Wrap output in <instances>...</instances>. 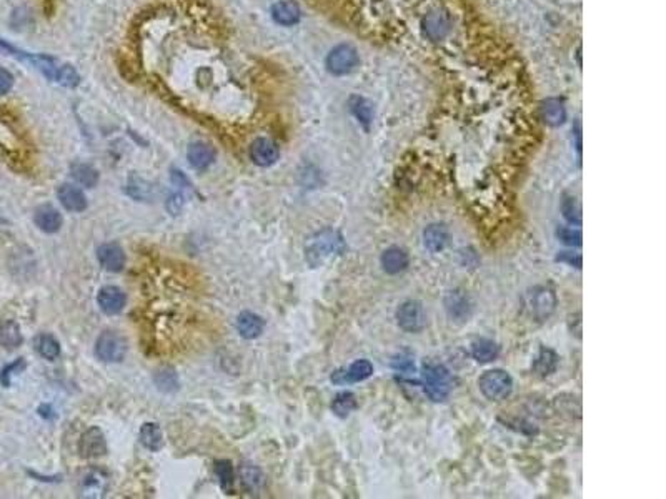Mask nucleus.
<instances>
[{
    "instance_id": "nucleus-37",
    "label": "nucleus",
    "mask_w": 666,
    "mask_h": 499,
    "mask_svg": "<svg viewBox=\"0 0 666 499\" xmlns=\"http://www.w3.org/2000/svg\"><path fill=\"white\" fill-rule=\"evenodd\" d=\"M561 214H563L565 220L568 221V224L581 225V206L575 196H563V201H561Z\"/></svg>"
},
{
    "instance_id": "nucleus-46",
    "label": "nucleus",
    "mask_w": 666,
    "mask_h": 499,
    "mask_svg": "<svg viewBox=\"0 0 666 499\" xmlns=\"http://www.w3.org/2000/svg\"><path fill=\"white\" fill-rule=\"evenodd\" d=\"M172 182H174V184L182 190H192V185H190L189 179H187V177L177 169L172 170Z\"/></svg>"
},
{
    "instance_id": "nucleus-6",
    "label": "nucleus",
    "mask_w": 666,
    "mask_h": 499,
    "mask_svg": "<svg viewBox=\"0 0 666 499\" xmlns=\"http://www.w3.org/2000/svg\"><path fill=\"white\" fill-rule=\"evenodd\" d=\"M0 51H2L4 53H7V56L19 58V61H24V62L31 63V65L36 67L37 70H41L43 75L48 78V80L57 82L61 65H58L57 61L53 57L42 56V53H28L26 51H21V48L11 46V43L2 41V38H0Z\"/></svg>"
},
{
    "instance_id": "nucleus-21",
    "label": "nucleus",
    "mask_w": 666,
    "mask_h": 499,
    "mask_svg": "<svg viewBox=\"0 0 666 499\" xmlns=\"http://www.w3.org/2000/svg\"><path fill=\"white\" fill-rule=\"evenodd\" d=\"M448 241H450V231L445 225L433 224L423 231V245L432 253H440L445 250Z\"/></svg>"
},
{
    "instance_id": "nucleus-42",
    "label": "nucleus",
    "mask_w": 666,
    "mask_h": 499,
    "mask_svg": "<svg viewBox=\"0 0 666 499\" xmlns=\"http://www.w3.org/2000/svg\"><path fill=\"white\" fill-rule=\"evenodd\" d=\"M12 87H14V75L7 70V68L0 67V97L11 92Z\"/></svg>"
},
{
    "instance_id": "nucleus-2",
    "label": "nucleus",
    "mask_w": 666,
    "mask_h": 499,
    "mask_svg": "<svg viewBox=\"0 0 666 499\" xmlns=\"http://www.w3.org/2000/svg\"><path fill=\"white\" fill-rule=\"evenodd\" d=\"M345 245L343 236L338 233L337 230L325 229L322 231L310 236L305 243V260L312 268H318L328 260L335 258V256L343 255Z\"/></svg>"
},
{
    "instance_id": "nucleus-31",
    "label": "nucleus",
    "mask_w": 666,
    "mask_h": 499,
    "mask_svg": "<svg viewBox=\"0 0 666 499\" xmlns=\"http://www.w3.org/2000/svg\"><path fill=\"white\" fill-rule=\"evenodd\" d=\"M72 179L85 189H93L98 184V172L87 163H73L71 167Z\"/></svg>"
},
{
    "instance_id": "nucleus-12",
    "label": "nucleus",
    "mask_w": 666,
    "mask_h": 499,
    "mask_svg": "<svg viewBox=\"0 0 666 499\" xmlns=\"http://www.w3.org/2000/svg\"><path fill=\"white\" fill-rule=\"evenodd\" d=\"M250 160L256 167H272L280 157V148L277 143L266 137H259L250 143L249 148Z\"/></svg>"
},
{
    "instance_id": "nucleus-24",
    "label": "nucleus",
    "mask_w": 666,
    "mask_h": 499,
    "mask_svg": "<svg viewBox=\"0 0 666 499\" xmlns=\"http://www.w3.org/2000/svg\"><path fill=\"white\" fill-rule=\"evenodd\" d=\"M380 261H382L383 270L387 271L388 275H397L400 271L407 270L408 263H410V258H408V253L403 248L392 246V248H387L383 251Z\"/></svg>"
},
{
    "instance_id": "nucleus-25",
    "label": "nucleus",
    "mask_w": 666,
    "mask_h": 499,
    "mask_svg": "<svg viewBox=\"0 0 666 499\" xmlns=\"http://www.w3.org/2000/svg\"><path fill=\"white\" fill-rule=\"evenodd\" d=\"M558 364H560L558 354H556L551 348L543 347L540 350V353L536 354L535 362H533V373L540 378L551 377V374L558 369Z\"/></svg>"
},
{
    "instance_id": "nucleus-23",
    "label": "nucleus",
    "mask_w": 666,
    "mask_h": 499,
    "mask_svg": "<svg viewBox=\"0 0 666 499\" xmlns=\"http://www.w3.org/2000/svg\"><path fill=\"white\" fill-rule=\"evenodd\" d=\"M236 330H239L241 338L255 340L264 333L265 321L251 311H241L236 318Z\"/></svg>"
},
{
    "instance_id": "nucleus-36",
    "label": "nucleus",
    "mask_w": 666,
    "mask_h": 499,
    "mask_svg": "<svg viewBox=\"0 0 666 499\" xmlns=\"http://www.w3.org/2000/svg\"><path fill=\"white\" fill-rule=\"evenodd\" d=\"M350 110H352L353 115L358 118V122L362 123V125L365 127L370 125V122H372V118H373V110H372V105H370L365 98L362 97L350 98Z\"/></svg>"
},
{
    "instance_id": "nucleus-28",
    "label": "nucleus",
    "mask_w": 666,
    "mask_h": 499,
    "mask_svg": "<svg viewBox=\"0 0 666 499\" xmlns=\"http://www.w3.org/2000/svg\"><path fill=\"white\" fill-rule=\"evenodd\" d=\"M108 488V476L105 473L98 471V469H92L90 473L83 478L82 481V491L87 496H103Z\"/></svg>"
},
{
    "instance_id": "nucleus-44",
    "label": "nucleus",
    "mask_w": 666,
    "mask_h": 499,
    "mask_svg": "<svg viewBox=\"0 0 666 499\" xmlns=\"http://www.w3.org/2000/svg\"><path fill=\"white\" fill-rule=\"evenodd\" d=\"M16 368H26V362H24V359L21 358V359H17L16 363H12L11 367H7L6 369H4L2 374H0V379H2L4 387H9V384H11V374Z\"/></svg>"
},
{
    "instance_id": "nucleus-32",
    "label": "nucleus",
    "mask_w": 666,
    "mask_h": 499,
    "mask_svg": "<svg viewBox=\"0 0 666 499\" xmlns=\"http://www.w3.org/2000/svg\"><path fill=\"white\" fill-rule=\"evenodd\" d=\"M33 347H36L37 353L41 354L42 358L51 359V362H53V359L58 358V354H61V345H58L57 340L48 333L38 335L36 342H33Z\"/></svg>"
},
{
    "instance_id": "nucleus-40",
    "label": "nucleus",
    "mask_w": 666,
    "mask_h": 499,
    "mask_svg": "<svg viewBox=\"0 0 666 499\" xmlns=\"http://www.w3.org/2000/svg\"><path fill=\"white\" fill-rule=\"evenodd\" d=\"M57 82L63 87L73 88V87H77L78 83H80V75H78L76 68H73L72 65H67V63H66V65H61Z\"/></svg>"
},
{
    "instance_id": "nucleus-20",
    "label": "nucleus",
    "mask_w": 666,
    "mask_h": 499,
    "mask_svg": "<svg viewBox=\"0 0 666 499\" xmlns=\"http://www.w3.org/2000/svg\"><path fill=\"white\" fill-rule=\"evenodd\" d=\"M272 19L279 26L292 27L300 22L302 11H300L298 4L293 2V0H280V2L272 6Z\"/></svg>"
},
{
    "instance_id": "nucleus-39",
    "label": "nucleus",
    "mask_w": 666,
    "mask_h": 499,
    "mask_svg": "<svg viewBox=\"0 0 666 499\" xmlns=\"http://www.w3.org/2000/svg\"><path fill=\"white\" fill-rule=\"evenodd\" d=\"M392 367L395 372H398V373H405V374L415 373V362H413L412 354H408L407 352L398 353L397 357H393Z\"/></svg>"
},
{
    "instance_id": "nucleus-26",
    "label": "nucleus",
    "mask_w": 666,
    "mask_h": 499,
    "mask_svg": "<svg viewBox=\"0 0 666 499\" xmlns=\"http://www.w3.org/2000/svg\"><path fill=\"white\" fill-rule=\"evenodd\" d=\"M541 118L546 125L558 127L566 120V108L563 100L560 98H546L540 107Z\"/></svg>"
},
{
    "instance_id": "nucleus-7",
    "label": "nucleus",
    "mask_w": 666,
    "mask_h": 499,
    "mask_svg": "<svg viewBox=\"0 0 666 499\" xmlns=\"http://www.w3.org/2000/svg\"><path fill=\"white\" fill-rule=\"evenodd\" d=\"M125 338L115 331H103L95 343V354L105 363H120L127 354Z\"/></svg>"
},
{
    "instance_id": "nucleus-41",
    "label": "nucleus",
    "mask_w": 666,
    "mask_h": 499,
    "mask_svg": "<svg viewBox=\"0 0 666 499\" xmlns=\"http://www.w3.org/2000/svg\"><path fill=\"white\" fill-rule=\"evenodd\" d=\"M556 236L561 243L568 245V246H581L583 243V236H581L580 230H573V229H566V226H560L556 230Z\"/></svg>"
},
{
    "instance_id": "nucleus-10",
    "label": "nucleus",
    "mask_w": 666,
    "mask_h": 499,
    "mask_svg": "<svg viewBox=\"0 0 666 499\" xmlns=\"http://www.w3.org/2000/svg\"><path fill=\"white\" fill-rule=\"evenodd\" d=\"M358 61L357 48L348 46V43H342V46H337L330 51L327 57V68L333 75H345L358 65Z\"/></svg>"
},
{
    "instance_id": "nucleus-33",
    "label": "nucleus",
    "mask_w": 666,
    "mask_h": 499,
    "mask_svg": "<svg viewBox=\"0 0 666 499\" xmlns=\"http://www.w3.org/2000/svg\"><path fill=\"white\" fill-rule=\"evenodd\" d=\"M214 471L217 474V478H219L222 489H224L225 493L231 494V489H234V484H235V471H234V466H231V463L229 461V459H219V461H215L214 464Z\"/></svg>"
},
{
    "instance_id": "nucleus-38",
    "label": "nucleus",
    "mask_w": 666,
    "mask_h": 499,
    "mask_svg": "<svg viewBox=\"0 0 666 499\" xmlns=\"http://www.w3.org/2000/svg\"><path fill=\"white\" fill-rule=\"evenodd\" d=\"M128 195L133 196V199L135 200H147V199H150V194H152V185L149 184V182L144 180V179H139V177L137 175H132V179L128 180Z\"/></svg>"
},
{
    "instance_id": "nucleus-1",
    "label": "nucleus",
    "mask_w": 666,
    "mask_h": 499,
    "mask_svg": "<svg viewBox=\"0 0 666 499\" xmlns=\"http://www.w3.org/2000/svg\"><path fill=\"white\" fill-rule=\"evenodd\" d=\"M137 67L155 93L180 105L185 95L214 102L234 93L249 103L254 95L249 67L230 46V33L205 0H165L135 27Z\"/></svg>"
},
{
    "instance_id": "nucleus-17",
    "label": "nucleus",
    "mask_w": 666,
    "mask_h": 499,
    "mask_svg": "<svg viewBox=\"0 0 666 499\" xmlns=\"http://www.w3.org/2000/svg\"><path fill=\"white\" fill-rule=\"evenodd\" d=\"M57 199L62 204L63 209L68 211H73V214H80V211L87 210L88 201H87L85 194H83L78 187L72 185V184H63L58 187Z\"/></svg>"
},
{
    "instance_id": "nucleus-9",
    "label": "nucleus",
    "mask_w": 666,
    "mask_h": 499,
    "mask_svg": "<svg viewBox=\"0 0 666 499\" xmlns=\"http://www.w3.org/2000/svg\"><path fill=\"white\" fill-rule=\"evenodd\" d=\"M443 306L445 311L453 323L463 325L470 320L472 316V300L465 290L453 288L448 290L445 298H443Z\"/></svg>"
},
{
    "instance_id": "nucleus-13",
    "label": "nucleus",
    "mask_w": 666,
    "mask_h": 499,
    "mask_svg": "<svg viewBox=\"0 0 666 499\" xmlns=\"http://www.w3.org/2000/svg\"><path fill=\"white\" fill-rule=\"evenodd\" d=\"M78 453L82 458L92 459L100 458L107 453V443L105 436H103L102 429L97 426H92L82 434L80 443H78Z\"/></svg>"
},
{
    "instance_id": "nucleus-14",
    "label": "nucleus",
    "mask_w": 666,
    "mask_h": 499,
    "mask_svg": "<svg viewBox=\"0 0 666 499\" xmlns=\"http://www.w3.org/2000/svg\"><path fill=\"white\" fill-rule=\"evenodd\" d=\"M373 374V364L368 359H357L350 364L348 368L338 369L332 374V383L335 384H350L358 383L370 378Z\"/></svg>"
},
{
    "instance_id": "nucleus-22",
    "label": "nucleus",
    "mask_w": 666,
    "mask_h": 499,
    "mask_svg": "<svg viewBox=\"0 0 666 499\" xmlns=\"http://www.w3.org/2000/svg\"><path fill=\"white\" fill-rule=\"evenodd\" d=\"M240 483L246 493L250 494H260L265 489V476L264 473L260 471V468H256L255 464L251 463H241L240 464Z\"/></svg>"
},
{
    "instance_id": "nucleus-5",
    "label": "nucleus",
    "mask_w": 666,
    "mask_h": 499,
    "mask_svg": "<svg viewBox=\"0 0 666 499\" xmlns=\"http://www.w3.org/2000/svg\"><path fill=\"white\" fill-rule=\"evenodd\" d=\"M558 298H556L555 290L550 286H535L530 293L526 295V308L530 311L533 320L543 323L555 313Z\"/></svg>"
},
{
    "instance_id": "nucleus-45",
    "label": "nucleus",
    "mask_w": 666,
    "mask_h": 499,
    "mask_svg": "<svg viewBox=\"0 0 666 499\" xmlns=\"http://www.w3.org/2000/svg\"><path fill=\"white\" fill-rule=\"evenodd\" d=\"M184 206V194H175L167 201V210L172 211V215H179V211Z\"/></svg>"
},
{
    "instance_id": "nucleus-30",
    "label": "nucleus",
    "mask_w": 666,
    "mask_h": 499,
    "mask_svg": "<svg viewBox=\"0 0 666 499\" xmlns=\"http://www.w3.org/2000/svg\"><path fill=\"white\" fill-rule=\"evenodd\" d=\"M140 443L149 451H159L164 446V433L157 423H145L140 428Z\"/></svg>"
},
{
    "instance_id": "nucleus-19",
    "label": "nucleus",
    "mask_w": 666,
    "mask_h": 499,
    "mask_svg": "<svg viewBox=\"0 0 666 499\" xmlns=\"http://www.w3.org/2000/svg\"><path fill=\"white\" fill-rule=\"evenodd\" d=\"M62 215L57 209H53L52 205H41L33 214V224L38 230H42L43 233H57L62 226Z\"/></svg>"
},
{
    "instance_id": "nucleus-34",
    "label": "nucleus",
    "mask_w": 666,
    "mask_h": 499,
    "mask_svg": "<svg viewBox=\"0 0 666 499\" xmlns=\"http://www.w3.org/2000/svg\"><path fill=\"white\" fill-rule=\"evenodd\" d=\"M357 406H358L357 398H355V394L350 392L338 393L332 401V411L337 414L338 418H347L350 413L357 409Z\"/></svg>"
},
{
    "instance_id": "nucleus-27",
    "label": "nucleus",
    "mask_w": 666,
    "mask_h": 499,
    "mask_svg": "<svg viewBox=\"0 0 666 499\" xmlns=\"http://www.w3.org/2000/svg\"><path fill=\"white\" fill-rule=\"evenodd\" d=\"M24 337L21 333V326L14 320L0 321V347L6 350H16L22 345Z\"/></svg>"
},
{
    "instance_id": "nucleus-29",
    "label": "nucleus",
    "mask_w": 666,
    "mask_h": 499,
    "mask_svg": "<svg viewBox=\"0 0 666 499\" xmlns=\"http://www.w3.org/2000/svg\"><path fill=\"white\" fill-rule=\"evenodd\" d=\"M498 353H500L498 345L488 338H478L472 343V357L475 358L478 363L495 362Z\"/></svg>"
},
{
    "instance_id": "nucleus-15",
    "label": "nucleus",
    "mask_w": 666,
    "mask_h": 499,
    "mask_svg": "<svg viewBox=\"0 0 666 499\" xmlns=\"http://www.w3.org/2000/svg\"><path fill=\"white\" fill-rule=\"evenodd\" d=\"M97 258L100 261L102 268L110 271V273H120L125 268V251L118 243H103L98 246Z\"/></svg>"
},
{
    "instance_id": "nucleus-3",
    "label": "nucleus",
    "mask_w": 666,
    "mask_h": 499,
    "mask_svg": "<svg viewBox=\"0 0 666 499\" xmlns=\"http://www.w3.org/2000/svg\"><path fill=\"white\" fill-rule=\"evenodd\" d=\"M422 383L427 396L432 401L440 403L450 396L453 388L452 374L442 363L427 362L422 367Z\"/></svg>"
},
{
    "instance_id": "nucleus-18",
    "label": "nucleus",
    "mask_w": 666,
    "mask_h": 499,
    "mask_svg": "<svg viewBox=\"0 0 666 499\" xmlns=\"http://www.w3.org/2000/svg\"><path fill=\"white\" fill-rule=\"evenodd\" d=\"M215 148L205 142L190 143L189 150H187V160H189L192 169L195 170H207L215 162Z\"/></svg>"
},
{
    "instance_id": "nucleus-11",
    "label": "nucleus",
    "mask_w": 666,
    "mask_h": 499,
    "mask_svg": "<svg viewBox=\"0 0 666 499\" xmlns=\"http://www.w3.org/2000/svg\"><path fill=\"white\" fill-rule=\"evenodd\" d=\"M423 37L430 42H442L450 36L452 19L445 12H430L422 19Z\"/></svg>"
},
{
    "instance_id": "nucleus-16",
    "label": "nucleus",
    "mask_w": 666,
    "mask_h": 499,
    "mask_svg": "<svg viewBox=\"0 0 666 499\" xmlns=\"http://www.w3.org/2000/svg\"><path fill=\"white\" fill-rule=\"evenodd\" d=\"M97 303L105 315H118L125 308L127 296L117 286H103L97 295Z\"/></svg>"
},
{
    "instance_id": "nucleus-35",
    "label": "nucleus",
    "mask_w": 666,
    "mask_h": 499,
    "mask_svg": "<svg viewBox=\"0 0 666 499\" xmlns=\"http://www.w3.org/2000/svg\"><path fill=\"white\" fill-rule=\"evenodd\" d=\"M154 382L157 388L164 393H174L179 389V374H177L172 368H164L155 373Z\"/></svg>"
},
{
    "instance_id": "nucleus-8",
    "label": "nucleus",
    "mask_w": 666,
    "mask_h": 499,
    "mask_svg": "<svg viewBox=\"0 0 666 499\" xmlns=\"http://www.w3.org/2000/svg\"><path fill=\"white\" fill-rule=\"evenodd\" d=\"M397 323L407 333H418L427 326V315L420 301H403L397 310Z\"/></svg>"
},
{
    "instance_id": "nucleus-43",
    "label": "nucleus",
    "mask_w": 666,
    "mask_h": 499,
    "mask_svg": "<svg viewBox=\"0 0 666 499\" xmlns=\"http://www.w3.org/2000/svg\"><path fill=\"white\" fill-rule=\"evenodd\" d=\"M556 261H563V263H568L575 266V268H581V263H583L581 255L573 253V251H561V253L556 256Z\"/></svg>"
},
{
    "instance_id": "nucleus-4",
    "label": "nucleus",
    "mask_w": 666,
    "mask_h": 499,
    "mask_svg": "<svg viewBox=\"0 0 666 499\" xmlns=\"http://www.w3.org/2000/svg\"><path fill=\"white\" fill-rule=\"evenodd\" d=\"M478 388L490 401H501L511 394L513 379L505 369H488L478 378Z\"/></svg>"
}]
</instances>
